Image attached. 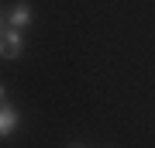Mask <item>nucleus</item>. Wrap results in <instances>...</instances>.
Returning a JSON list of instances; mask_svg holds the SVG:
<instances>
[{"mask_svg":"<svg viewBox=\"0 0 155 148\" xmlns=\"http://www.w3.org/2000/svg\"><path fill=\"white\" fill-rule=\"evenodd\" d=\"M24 52V35L17 28H4L0 31V59H17Z\"/></svg>","mask_w":155,"mask_h":148,"instance_id":"obj_1","label":"nucleus"},{"mask_svg":"<svg viewBox=\"0 0 155 148\" xmlns=\"http://www.w3.org/2000/svg\"><path fill=\"white\" fill-rule=\"evenodd\" d=\"M17 124H21V114H17V107L4 104L0 100V138H11L17 131Z\"/></svg>","mask_w":155,"mask_h":148,"instance_id":"obj_2","label":"nucleus"},{"mask_svg":"<svg viewBox=\"0 0 155 148\" xmlns=\"http://www.w3.org/2000/svg\"><path fill=\"white\" fill-rule=\"evenodd\" d=\"M28 24H31V7L24 4V0H17L11 11H7V28H17V31H21V28H28Z\"/></svg>","mask_w":155,"mask_h":148,"instance_id":"obj_3","label":"nucleus"},{"mask_svg":"<svg viewBox=\"0 0 155 148\" xmlns=\"http://www.w3.org/2000/svg\"><path fill=\"white\" fill-rule=\"evenodd\" d=\"M7 28V11H0V31Z\"/></svg>","mask_w":155,"mask_h":148,"instance_id":"obj_4","label":"nucleus"},{"mask_svg":"<svg viewBox=\"0 0 155 148\" xmlns=\"http://www.w3.org/2000/svg\"><path fill=\"white\" fill-rule=\"evenodd\" d=\"M0 100H4V83H0Z\"/></svg>","mask_w":155,"mask_h":148,"instance_id":"obj_5","label":"nucleus"},{"mask_svg":"<svg viewBox=\"0 0 155 148\" xmlns=\"http://www.w3.org/2000/svg\"><path fill=\"white\" fill-rule=\"evenodd\" d=\"M76 148H83V145H76Z\"/></svg>","mask_w":155,"mask_h":148,"instance_id":"obj_6","label":"nucleus"}]
</instances>
